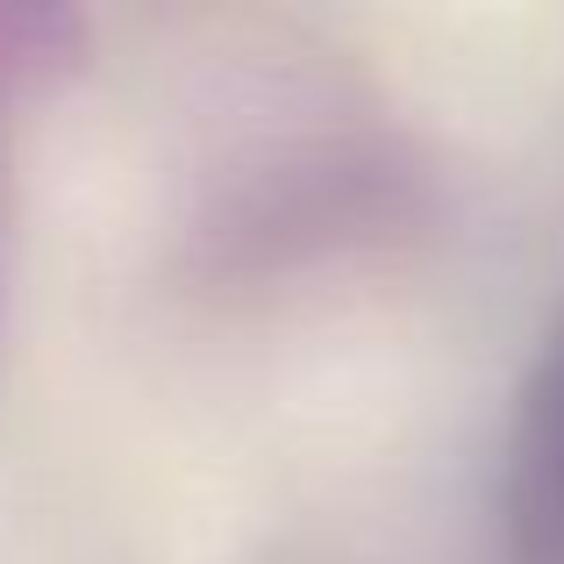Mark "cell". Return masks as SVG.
<instances>
[{
    "mask_svg": "<svg viewBox=\"0 0 564 564\" xmlns=\"http://www.w3.org/2000/svg\"><path fill=\"white\" fill-rule=\"evenodd\" d=\"M529 500H536V522L564 529V344L551 365V386L536 400V429H529Z\"/></svg>",
    "mask_w": 564,
    "mask_h": 564,
    "instance_id": "6da1fadb",
    "label": "cell"
}]
</instances>
